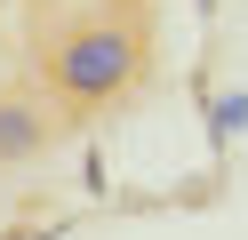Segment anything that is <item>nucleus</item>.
<instances>
[{
	"label": "nucleus",
	"instance_id": "f257e3e1",
	"mask_svg": "<svg viewBox=\"0 0 248 240\" xmlns=\"http://www.w3.org/2000/svg\"><path fill=\"white\" fill-rule=\"evenodd\" d=\"M48 72H56V88H64L72 104H104V96H120L136 72H144V32L88 24V32H72V40L48 56Z\"/></svg>",
	"mask_w": 248,
	"mask_h": 240
},
{
	"label": "nucleus",
	"instance_id": "f03ea898",
	"mask_svg": "<svg viewBox=\"0 0 248 240\" xmlns=\"http://www.w3.org/2000/svg\"><path fill=\"white\" fill-rule=\"evenodd\" d=\"M40 144H48V120H40L32 104H0V168H8V160H32Z\"/></svg>",
	"mask_w": 248,
	"mask_h": 240
},
{
	"label": "nucleus",
	"instance_id": "7ed1b4c3",
	"mask_svg": "<svg viewBox=\"0 0 248 240\" xmlns=\"http://www.w3.org/2000/svg\"><path fill=\"white\" fill-rule=\"evenodd\" d=\"M208 128H216V144H232V136H240V128H248V96H224Z\"/></svg>",
	"mask_w": 248,
	"mask_h": 240
}]
</instances>
